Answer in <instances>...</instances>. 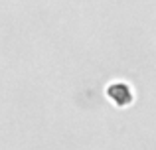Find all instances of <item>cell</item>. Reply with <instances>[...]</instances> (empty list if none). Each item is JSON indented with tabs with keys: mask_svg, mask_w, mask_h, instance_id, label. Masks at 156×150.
Masks as SVG:
<instances>
[{
	"mask_svg": "<svg viewBox=\"0 0 156 150\" xmlns=\"http://www.w3.org/2000/svg\"><path fill=\"white\" fill-rule=\"evenodd\" d=\"M107 95H109L117 105H121V107H122V105H129L130 99H133V95H130V89L126 87V85H122V83L111 85V87L107 89Z\"/></svg>",
	"mask_w": 156,
	"mask_h": 150,
	"instance_id": "1",
	"label": "cell"
}]
</instances>
